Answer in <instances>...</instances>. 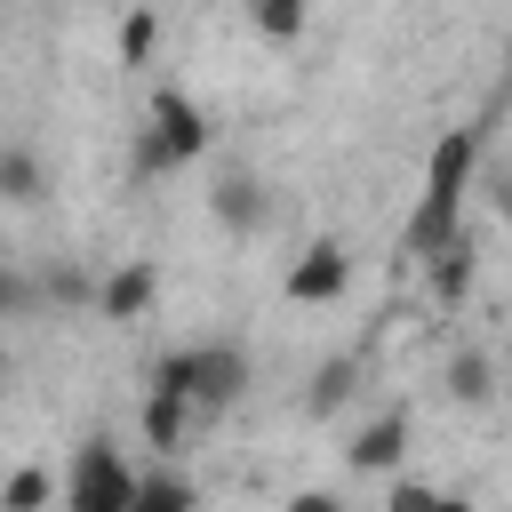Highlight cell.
Returning <instances> with one entry per match:
<instances>
[{
    "label": "cell",
    "instance_id": "cell-1",
    "mask_svg": "<svg viewBox=\"0 0 512 512\" xmlns=\"http://www.w3.org/2000/svg\"><path fill=\"white\" fill-rule=\"evenodd\" d=\"M152 392H176L192 416H216L248 392V352L240 344H176L152 360Z\"/></svg>",
    "mask_w": 512,
    "mask_h": 512
},
{
    "label": "cell",
    "instance_id": "cell-2",
    "mask_svg": "<svg viewBox=\"0 0 512 512\" xmlns=\"http://www.w3.org/2000/svg\"><path fill=\"white\" fill-rule=\"evenodd\" d=\"M208 152V112L184 96V88H160L152 96V128L136 136V152H128V176L136 184H152V176H176V168H192Z\"/></svg>",
    "mask_w": 512,
    "mask_h": 512
},
{
    "label": "cell",
    "instance_id": "cell-3",
    "mask_svg": "<svg viewBox=\"0 0 512 512\" xmlns=\"http://www.w3.org/2000/svg\"><path fill=\"white\" fill-rule=\"evenodd\" d=\"M128 496H136V464L120 456V440L112 432L80 440V456L64 472V512H128Z\"/></svg>",
    "mask_w": 512,
    "mask_h": 512
},
{
    "label": "cell",
    "instance_id": "cell-4",
    "mask_svg": "<svg viewBox=\"0 0 512 512\" xmlns=\"http://www.w3.org/2000/svg\"><path fill=\"white\" fill-rule=\"evenodd\" d=\"M480 160H488V120H472V128H448L440 144H432V168H424V200H472V176H480Z\"/></svg>",
    "mask_w": 512,
    "mask_h": 512
},
{
    "label": "cell",
    "instance_id": "cell-5",
    "mask_svg": "<svg viewBox=\"0 0 512 512\" xmlns=\"http://www.w3.org/2000/svg\"><path fill=\"white\" fill-rule=\"evenodd\" d=\"M344 288H352V256H344V240H312V248L288 264V280H280L288 304H336Z\"/></svg>",
    "mask_w": 512,
    "mask_h": 512
},
{
    "label": "cell",
    "instance_id": "cell-6",
    "mask_svg": "<svg viewBox=\"0 0 512 512\" xmlns=\"http://www.w3.org/2000/svg\"><path fill=\"white\" fill-rule=\"evenodd\" d=\"M472 272H480V232H472V224H456V232H448V240H440V248L424 256L432 304H448V312H456V304L472 296Z\"/></svg>",
    "mask_w": 512,
    "mask_h": 512
},
{
    "label": "cell",
    "instance_id": "cell-7",
    "mask_svg": "<svg viewBox=\"0 0 512 512\" xmlns=\"http://www.w3.org/2000/svg\"><path fill=\"white\" fill-rule=\"evenodd\" d=\"M208 216H216L224 232L256 240V232L272 224V192H264V176H224V184L208 192Z\"/></svg>",
    "mask_w": 512,
    "mask_h": 512
},
{
    "label": "cell",
    "instance_id": "cell-8",
    "mask_svg": "<svg viewBox=\"0 0 512 512\" xmlns=\"http://www.w3.org/2000/svg\"><path fill=\"white\" fill-rule=\"evenodd\" d=\"M152 296H160V272H152V264H120V272L96 280L88 304H96V320H120V328H128V320L152 312Z\"/></svg>",
    "mask_w": 512,
    "mask_h": 512
},
{
    "label": "cell",
    "instance_id": "cell-9",
    "mask_svg": "<svg viewBox=\"0 0 512 512\" xmlns=\"http://www.w3.org/2000/svg\"><path fill=\"white\" fill-rule=\"evenodd\" d=\"M400 456H408V416H400V408H384L376 424H360V432H352V448H344V464H352V472H392Z\"/></svg>",
    "mask_w": 512,
    "mask_h": 512
},
{
    "label": "cell",
    "instance_id": "cell-10",
    "mask_svg": "<svg viewBox=\"0 0 512 512\" xmlns=\"http://www.w3.org/2000/svg\"><path fill=\"white\" fill-rule=\"evenodd\" d=\"M0 200L8 208H40L48 200V160L32 144H0Z\"/></svg>",
    "mask_w": 512,
    "mask_h": 512
},
{
    "label": "cell",
    "instance_id": "cell-11",
    "mask_svg": "<svg viewBox=\"0 0 512 512\" xmlns=\"http://www.w3.org/2000/svg\"><path fill=\"white\" fill-rule=\"evenodd\" d=\"M128 512H200V480H184L176 464H152V472H136Z\"/></svg>",
    "mask_w": 512,
    "mask_h": 512
},
{
    "label": "cell",
    "instance_id": "cell-12",
    "mask_svg": "<svg viewBox=\"0 0 512 512\" xmlns=\"http://www.w3.org/2000/svg\"><path fill=\"white\" fill-rule=\"evenodd\" d=\"M448 400L456 408H488L496 400V352H480V344L448 352Z\"/></svg>",
    "mask_w": 512,
    "mask_h": 512
},
{
    "label": "cell",
    "instance_id": "cell-13",
    "mask_svg": "<svg viewBox=\"0 0 512 512\" xmlns=\"http://www.w3.org/2000/svg\"><path fill=\"white\" fill-rule=\"evenodd\" d=\"M352 392H360V360H352V352H336V360H320V368H312V384H304V416H336Z\"/></svg>",
    "mask_w": 512,
    "mask_h": 512
},
{
    "label": "cell",
    "instance_id": "cell-14",
    "mask_svg": "<svg viewBox=\"0 0 512 512\" xmlns=\"http://www.w3.org/2000/svg\"><path fill=\"white\" fill-rule=\"evenodd\" d=\"M144 448H160V456H176L184 440H192V408L176 400V392H144Z\"/></svg>",
    "mask_w": 512,
    "mask_h": 512
},
{
    "label": "cell",
    "instance_id": "cell-15",
    "mask_svg": "<svg viewBox=\"0 0 512 512\" xmlns=\"http://www.w3.org/2000/svg\"><path fill=\"white\" fill-rule=\"evenodd\" d=\"M456 224H464V208H456V200H416V216H408V232H400V256H416V264H424Z\"/></svg>",
    "mask_w": 512,
    "mask_h": 512
},
{
    "label": "cell",
    "instance_id": "cell-16",
    "mask_svg": "<svg viewBox=\"0 0 512 512\" xmlns=\"http://www.w3.org/2000/svg\"><path fill=\"white\" fill-rule=\"evenodd\" d=\"M248 24H256V40H304V24H312V8L304 0H248Z\"/></svg>",
    "mask_w": 512,
    "mask_h": 512
},
{
    "label": "cell",
    "instance_id": "cell-17",
    "mask_svg": "<svg viewBox=\"0 0 512 512\" xmlns=\"http://www.w3.org/2000/svg\"><path fill=\"white\" fill-rule=\"evenodd\" d=\"M48 496H56V472H40V464H24L8 488H0V512H48Z\"/></svg>",
    "mask_w": 512,
    "mask_h": 512
},
{
    "label": "cell",
    "instance_id": "cell-18",
    "mask_svg": "<svg viewBox=\"0 0 512 512\" xmlns=\"http://www.w3.org/2000/svg\"><path fill=\"white\" fill-rule=\"evenodd\" d=\"M32 288H40V304H88V296H96V280H88L80 264H56V272L32 280Z\"/></svg>",
    "mask_w": 512,
    "mask_h": 512
},
{
    "label": "cell",
    "instance_id": "cell-19",
    "mask_svg": "<svg viewBox=\"0 0 512 512\" xmlns=\"http://www.w3.org/2000/svg\"><path fill=\"white\" fill-rule=\"evenodd\" d=\"M40 304V288H32V272H16V264H0V320H24Z\"/></svg>",
    "mask_w": 512,
    "mask_h": 512
},
{
    "label": "cell",
    "instance_id": "cell-20",
    "mask_svg": "<svg viewBox=\"0 0 512 512\" xmlns=\"http://www.w3.org/2000/svg\"><path fill=\"white\" fill-rule=\"evenodd\" d=\"M144 56H152V8H136L120 24V64H144Z\"/></svg>",
    "mask_w": 512,
    "mask_h": 512
},
{
    "label": "cell",
    "instance_id": "cell-21",
    "mask_svg": "<svg viewBox=\"0 0 512 512\" xmlns=\"http://www.w3.org/2000/svg\"><path fill=\"white\" fill-rule=\"evenodd\" d=\"M424 504H432L424 480H392V488H384V512H424Z\"/></svg>",
    "mask_w": 512,
    "mask_h": 512
},
{
    "label": "cell",
    "instance_id": "cell-22",
    "mask_svg": "<svg viewBox=\"0 0 512 512\" xmlns=\"http://www.w3.org/2000/svg\"><path fill=\"white\" fill-rule=\"evenodd\" d=\"M280 512H344V496H336V488H296Z\"/></svg>",
    "mask_w": 512,
    "mask_h": 512
},
{
    "label": "cell",
    "instance_id": "cell-23",
    "mask_svg": "<svg viewBox=\"0 0 512 512\" xmlns=\"http://www.w3.org/2000/svg\"><path fill=\"white\" fill-rule=\"evenodd\" d=\"M424 512H472V496H448V488H432V504Z\"/></svg>",
    "mask_w": 512,
    "mask_h": 512
},
{
    "label": "cell",
    "instance_id": "cell-24",
    "mask_svg": "<svg viewBox=\"0 0 512 512\" xmlns=\"http://www.w3.org/2000/svg\"><path fill=\"white\" fill-rule=\"evenodd\" d=\"M8 384H16V368H8V352H0V400H8Z\"/></svg>",
    "mask_w": 512,
    "mask_h": 512
}]
</instances>
